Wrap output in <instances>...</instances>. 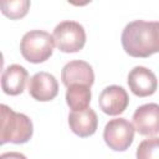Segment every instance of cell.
I'll return each mask as SVG.
<instances>
[{
	"label": "cell",
	"mask_w": 159,
	"mask_h": 159,
	"mask_svg": "<svg viewBox=\"0 0 159 159\" xmlns=\"http://www.w3.org/2000/svg\"><path fill=\"white\" fill-rule=\"evenodd\" d=\"M123 50L132 57H149L159 52V21L135 20L122 32Z\"/></svg>",
	"instance_id": "obj_1"
},
{
	"label": "cell",
	"mask_w": 159,
	"mask_h": 159,
	"mask_svg": "<svg viewBox=\"0 0 159 159\" xmlns=\"http://www.w3.org/2000/svg\"><path fill=\"white\" fill-rule=\"evenodd\" d=\"M34 133L31 119L24 113H16L6 104H1L0 144L27 143Z\"/></svg>",
	"instance_id": "obj_2"
},
{
	"label": "cell",
	"mask_w": 159,
	"mask_h": 159,
	"mask_svg": "<svg viewBox=\"0 0 159 159\" xmlns=\"http://www.w3.org/2000/svg\"><path fill=\"white\" fill-rule=\"evenodd\" d=\"M55 46L53 36L43 30L26 32L20 42L22 57L31 63H42L52 56Z\"/></svg>",
	"instance_id": "obj_3"
},
{
	"label": "cell",
	"mask_w": 159,
	"mask_h": 159,
	"mask_svg": "<svg viewBox=\"0 0 159 159\" xmlns=\"http://www.w3.org/2000/svg\"><path fill=\"white\" fill-rule=\"evenodd\" d=\"M53 40L56 47L65 53L78 52L86 43V31L77 21L66 20L53 29Z\"/></svg>",
	"instance_id": "obj_4"
},
{
	"label": "cell",
	"mask_w": 159,
	"mask_h": 159,
	"mask_svg": "<svg viewBox=\"0 0 159 159\" xmlns=\"http://www.w3.org/2000/svg\"><path fill=\"white\" fill-rule=\"evenodd\" d=\"M134 130V125L125 118H114L106 124L103 139L112 150L124 152L133 143Z\"/></svg>",
	"instance_id": "obj_5"
},
{
	"label": "cell",
	"mask_w": 159,
	"mask_h": 159,
	"mask_svg": "<svg viewBox=\"0 0 159 159\" xmlns=\"http://www.w3.org/2000/svg\"><path fill=\"white\" fill-rule=\"evenodd\" d=\"M128 86L133 94L148 97L155 93L158 80L153 71L144 66H135L128 73Z\"/></svg>",
	"instance_id": "obj_6"
},
{
	"label": "cell",
	"mask_w": 159,
	"mask_h": 159,
	"mask_svg": "<svg viewBox=\"0 0 159 159\" xmlns=\"http://www.w3.org/2000/svg\"><path fill=\"white\" fill-rule=\"evenodd\" d=\"M99 108L108 116H118L123 113L129 104V96L120 86H108L99 93Z\"/></svg>",
	"instance_id": "obj_7"
},
{
	"label": "cell",
	"mask_w": 159,
	"mask_h": 159,
	"mask_svg": "<svg viewBox=\"0 0 159 159\" xmlns=\"http://www.w3.org/2000/svg\"><path fill=\"white\" fill-rule=\"evenodd\" d=\"M61 80L66 87H70L71 84H84L92 87L94 83V72L88 62L73 60L62 67Z\"/></svg>",
	"instance_id": "obj_8"
},
{
	"label": "cell",
	"mask_w": 159,
	"mask_h": 159,
	"mask_svg": "<svg viewBox=\"0 0 159 159\" xmlns=\"http://www.w3.org/2000/svg\"><path fill=\"white\" fill-rule=\"evenodd\" d=\"M29 93L39 102L52 101L58 93V82L48 72H37L29 81Z\"/></svg>",
	"instance_id": "obj_9"
},
{
	"label": "cell",
	"mask_w": 159,
	"mask_h": 159,
	"mask_svg": "<svg viewBox=\"0 0 159 159\" xmlns=\"http://www.w3.org/2000/svg\"><path fill=\"white\" fill-rule=\"evenodd\" d=\"M133 125L142 135H155L159 133V104L147 103L139 106L133 113Z\"/></svg>",
	"instance_id": "obj_10"
},
{
	"label": "cell",
	"mask_w": 159,
	"mask_h": 159,
	"mask_svg": "<svg viewBox=\"0 0 159 159\" xmlns=\"http://www.w3.org/2000/svg\"><path fill=\"white\" fill-rule=\"evenodd\" d=\"M68 125L76 135L86 138L96 133L98 117L92 108H87L84 111H72L68 114Z\"/></svg>",
	"instance_id": "obj_11"
},
{
	"label": "cell",
	"mask_w": 159,
	"mask_h": 159,
	"mask_svg": "<svg viewBox=\"0 0 159 159\" xmlns=\"http://www.w3.org/2000/svg\"><path fill=\"white\" fill-rule=\"evenodd\" d=\"M29 73L21 65H10L2 71L1 88L9 96L21 94L25 89Z\"/></svg>",
	"instance_id": "obj_12"
},
{
	"label": "cell",
	"mask_w": 159,
	"mask_h": 159,
	"mask_svg": "<svg viewBox=\"0 0 159 159\" xmlns=\"http://www.w3.org/2000/svg\"><path fill=\"white\" fill-rule=\"evenodd\" d=\"M91 87L84 84H71L66 91V103L72 111H84L89 108Z\"/></svg>",
	"instance_id": "obj_13"
},
{
	"label": "cell",
	"mask_w": 159,
	"mask_h": 159,
	"mask_svg": "<svg viewBox=\"0 0 159 159\" xmlns=\"http://www.w3.org/2000/svg\"><path fill=\"white\" fill-rule=\"evenodd\" d=\"M30 5L29 0H2L0 2L1 12L11 20L22 19L27 14Z\"/></svg>",
	"instance_id": "obj_14"
},
{
	"label": "cell",
	"mask_w": 159,
	"mask_h": 159,
	"mask_svg": "<svg viewBox=\"0 0 159 159\" xmlns=\"http://www.w3.org/2000/svg\"><path fill=\"white\" fill-rule=\"evenodd\" d=\"M137 159H159V137H152L139 143L135 153Z\"/></svg>",
	"instance_id": "obj_15"
},
{
	"label": "cell",
	"mask_w": 159,
	"mask_h": 159,
	"mask_svg": "<svg viewBox=\"0 0 159 159\" xmlns=\"http://www.w3.org/2000/svg\"><path fill=\"white\" fill-rule=\"evenodd\" d=\"M0 159H27L22 153L19 152H7L0 155Z\"/></svg>",
	"instance_id": "obj_16"
}]
</instances>
